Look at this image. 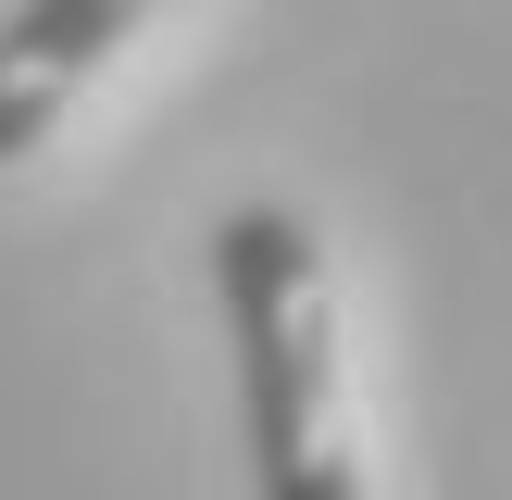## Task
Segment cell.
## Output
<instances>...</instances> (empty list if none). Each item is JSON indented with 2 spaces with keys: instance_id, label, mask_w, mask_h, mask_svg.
<instances>
[{
  "instance_id": "obj_2",
  "label": "cell",
  "mask_w": 512,
  "mask_h": 500,
  "mask_svg": "<svg viewBox=\"0 0 512 500\" xmlns=\"http://www.w3.org/2000/svg\"><path fill=\"white\" fill-rule=\"evenodd\" d=\"M150 13H163V0H25V13L0 25V163H25V150L63 125V100L88 88Z\"/></svg>"
},
{
  "instance_id": "obj_1",
  "label": "cell",
  "mask_w": 512,
  "mask_h": 500,
  "mask_svg": "<svg viewBox=\"0 0 512 500\" xmlns=\"http://www.w3.org/2000/svg\"><path fill=\"white\" fill-rule=\"evenodd\" d=\"M213 300L238 325L250 375V475L263 500H363L350 463V375H338V288H325V238L275 200L213 225Z\"/></svg>"
}]
</instances>
